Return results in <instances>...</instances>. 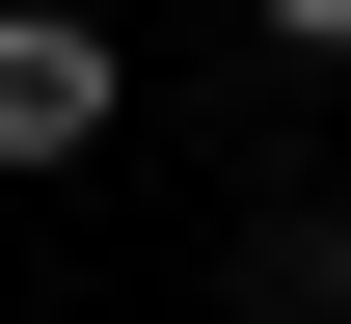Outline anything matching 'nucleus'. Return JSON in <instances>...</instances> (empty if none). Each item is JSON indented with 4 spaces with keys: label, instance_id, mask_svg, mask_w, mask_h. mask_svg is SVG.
<instances>
[{
    "label": "nucleus",
    "instance_id": "obj_3",
    "mask_svg": "<svg viewBox=\"0 0 351 324\" xmlns=\"http://www.w3.org/2000/svg\"><path fill=\"white\" fill-rule=\"evenodd\" d=\"M243 27H270V54H351V0H243Z\"/></svg>",
    "mask_w": 351,
    "mask_h": 324
},
{
    "label": "nucleus",
    "instance_id": "obj_2",
    "mask_svg": "<svg viewBox=\"0 0 351 324\" xmlns=\"http://www.w3.org/2000/svg\"><path fill=\"white\" fill-rule=\"evenodd\" d=\"M243 297H270V324H351V216H270V243H243Z\"/></svg>",
    "mask_w": 351,
    "mask_h": 324
},
{
    "label": "nucleus",
    "instance_id": "obj_1",
    "mask_svg": "<svg viewBox=\"0 0 351 324\" xmlns=\"http://www.w3.org/2000/svg\"><path fill=\"white\" fill-rule=\"evenodd\" d=\"M108 108H135V54L82 27V0H0V162H82Z\"/></svg>",
    "mask_w": 351,
    "mask_h": 324
}]
</instances>
